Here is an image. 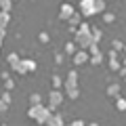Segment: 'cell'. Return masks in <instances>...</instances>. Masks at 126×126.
<instances>
[{"mask_svg":"<svg viewBox=\"0 0 126 126\" xmlns=\"http://www.w3.org/2000/svg\"><path fill=\"white\" fill-rule=\"evenodd\" d=\"M72 59H74V65H84V63H88V59H90V55L86 53L84 48H78L76 53L72 55Z\"/></svg>","mask_w":126,"mask_h":126,"instance_id":"cell-6","label":"cell"},{"mask_svg":"<svg viewBox=\"0 0 126 126\" xmlns=\"http://www.w3.org/2000/svg\"><path fill=\"white\" fill-rule=\"evenodd\" d=\"M116 109H118V111H126V99L120 97V94L116 97Z\"/></svg>","mask_w":126,"mask_h":126,"instance_id":"cell-20","label":"cell"},{"mask_svg":"<svg viewBox=\"0 0 126 126\" xmlns=\"http://www.w3.org/2000/svg\"><path fill=\"white\" fill-rule=\"evenodd\" d=\"M120 67H122V61L118 57H111L109 59V69H111V72H120Z\"/></svg>","mask_w":126,"mask_h":126,"instance_id":"cell-18","label":"cell"},{"mask_svg":"<svg viewBox=\"0 0 126 126\" xmlns=\"http://www.w3.org/2000/svg\"><path fill=\"white\" fill-rule=\"evenodd\" d=\"M21 65H23V69H25L27 74L36 72V67H38V63L34 61V59H21Z\"/></svg>","mask_w":126,"mask_h":126,"instance_id":"cell-10","label":"cell"},{"mask_svg":"<svg viewBox=\"0 0 126 126\" xmlns=\"http://www.w3.org/2000/svg\"><path fill=\"white\" fill-rule=\"evenodd\" d=\"M86 126H99V124H97V122H90V124H86Z\"/></svg>","mask_w":126,"mask_h":126,"instance_id":"cell-34","label":"cell"},{"mask_svg":"<svg viewBox=\"0 0 126 126\" xmlns=\"http://www.w3.org/2000/svg\"><path fill=\"white\" fill-rule=\"evenodd\" d=\"M74 42H76V46L78 48H88V44L93 42V38H90V32H80V30H76L74 32Z\"/></svg>","mask_w":126,"mask_h":126,"instance_id":"cell-2","label":"cell"},{"mask_svg":"<svg viewBox=\"0 0 126 126\" xmlns=\"http://www.w3.org/2000/svg\"><path fill=\"white\" fill-rule=\"evenodd\" d=\"M65 126H86V124H84V120H80V118H76V120H72L69 124H65Z\"/></svg>","mask_w":126,"mask_h":126,"instance_id":"cell-30","label":"cell"},{"mask_svg":"<svg viewBox=\"0 0 126 126\" xmlns=\"http://www.w3.org/2000/svg\"><path fill=\"white\" fill-rule=\"evenodd\" d=\"M50 82H53V88H63V78L57 76V74L50 76Z\"/></svg>","mask_w":126,"mask_h":126,"instance_id":"cell-21","label":"cell"},{"mask_svg":"<svg viewBox=\"0 0 126 126\" xmlns=\"http://www.w3.org/2000/svg\"><path fill=\"white\" fill-rule=\"evenodd\" d=\"M120 76H122V80L126 82V67H120Z\"/></svg>","mask_w":126,"mask_h":126,"instance_id":"cell-33","label":"cell"},{"mask_svg":"<svg viewBox=\"0 0 126 126\" xmlns=\"http://www.w3.org/2000/svg\"><path fill=\"white\" fill-rule=\"evenodd\" d=\"M78 11H80L82 17H93V0H78Z\"/></svg>","mask_w":126,"mask_h":126,"instance_id":"cell-5","label":"cell"},{"mask_svg":"<svg viewBox=\"0 0 126 126\" xmlns=\"http://www.w3.org/2000/svg\"><path fill=\"white\" fill-rule=\"evenodd\" d=\"M65 2H69V0H65Z\"/></svg>","mask_w":126,"mask_h":126,"instance_id":"cell-35","label":"cell"},{"mask_svg":"<svg viewBox=\"0 0 126 126\" xmlns=\"http://www.w3.org/2000/svg\"><path fill=\"white\" fill-rule=\"evenodd\" d=\"M107 94L109 97H118V94H120V84H118V82H111V84L107 86Z\"/></svg>","mask_w":126,"mask_h":126,"instance_id":"cell-17","label":"cell"},{"mask_svg":"<svg viewBox=\"0 0 126 126\" xmlns=\"http://www.w3.org/2000/svg\"><path fill=\"white\" fill-rule=\"evenodd\" d=\"M76 50H78V46H76V42H74V40L65 42V46H63V53H65V55H74Z\"/></svg>","mask_w":126,"mask_h":126,"instance_id":"cell-15","label":"cell"},{"mask_svg":"<svg viewBox=\"0 0 126 126\" xmlns=\"http://www.w3.org/2000/svg\"><path fill=\"white\" fill-rule=\"evenodd\" d=\"M101 15H103V21L105 23H113V21H116V15L109 13V11H105V13H101Z\"/></svg>","mask_w":126,"mask_h":126,"instance_id":"cell-25","label":"cell"},{"mask_svg":"<svg viewBox=\"0 0 126 126\" xmlns=\"http://www.w3.org/2000/svg\"><path fill=\"white\" fill-rule=\"evenodd\" d=\"M15 88V82L11 78H4V90H13Z\"/></svg>","mask_w":126,"mask_h":126,"instance_id":"cell-27","label":"cell"},{"mask_svg":"<svg viewBox=\"0 0 126 126\" xmlns=\"http://www.w3.org/2000/svg\"><path fill=\"white\" fill-rule=\"evenodd\" d=\"M86 53H88V55H99V53H101L99 42H90V44H88V48H86Z\"/></svg>","mask_w":126,"mask_h":126,"instance_id":"cell-19","label":"cell"},{"mask_svg":"<svg viewBox=\"0 0 126 126\" xmlns=\"http://www.w3.org/2000/svg\"><path fill=\"white\" fill-rule=\"evenodd\" d=\"M36 103H42V97H40V93H32L30 94V105H36Z\"/></svg>","mask_w":126,"mask_h":126,"instance_id":"cell-24","label":"cell"},{"mask_svg":"<svg viewBox=\"0 0 126 126\" xmlns=\"http://www.w3.org/2000/svg\"><path fill=\"white\" fill-rule=\"evenodd\" d=\"M0 9L6 11V13H11V9H13V0H0Z\"/></svg>","mask_w":126,"mask_h":126,"instance_id":"cell-23","label":"cell"},{"mask_svg":"<svg viewBox=\"0 0 126 126\" xmlns=\"http://www.w3.org/2000/svg\"><path fill=\"white\" fill-rule=\"evenodd\" d=\"M4 38H6V30L0 27V46H2V42H4Z\"/></svg>","mask_w":126,"mask_h":126,"instance_id":"cell-31","label":"cell"},{"mask_svg":"<svg viewBox=\"0 0 126 126\" xmlns=\"http://www.w3.org/2000/svg\"><path fill=\"white\" fill-rule=\"evenodd\" d=\"M46 126H65V122H63V116L57 111H53L48 116V120H46Z\"/></svg>","mask_w":126,"mask_h":126,"instance_id":"cell-7","label":"cell"},{"mask_svg":"<svg viewBox=\"0 0 126 126\" xmlns=\"http://www.w3.org/2000/svg\"><path fill=\"white\" fill-rule=\"evenodd\" d=\"M80 21H82V15L76 11V13L67 19V25H69V27H78V25H80Z\"/></svg>","mask_w":126,"mask_h":126,"instance_id":"cell-12","label":"cell"},{"mask_svg":"<svg viewBox=\"0 0 126 126\" xmlns=\"http://www.w3.org/2000/svg\"><path fill=\"white\" fill-rule=\"evenodd\" d=\"M0 99L4 101L6 105H11V101H13L11 99V90H2V93H0Z\"/></svg>","mask_w":126,"mask_h":126,"instance_id":"cell-26","label":"cell"},{"mask_svg":"<svg viewBox=\"0 0 126 126\" xmlns=\"http://www.w3.org/2000/svg\"><path fill=\"white\" fill-rule=\"evenodd\" d=\"M74 13H76V6H74L72 2H65V0H63L61 6H59V17H61L63 21H67V19L72 17Z\"/></svg>","mask_w":126,"mask_h":126,"instance_id":"cell-4","label":"cell"},{"mask_svg":"<svg viewBox=\"0 0 126 126\" xmlns=\"http://www.w3.org/2000/svg\"><path fill=\"white\" fill-rule=\"evenodd\" d=\"M0 48H2V46H0Z\"/></svg>","mask_w":126,"mask_h":126,"instance_id":"cell-36","label":"cell"},{"mask_svg":"<svg viewBox=\"0 0 126 126\" xmlns=\"http://www.w3.org/2000/svg\"><path fill=\"white\" fill-rule=\"evenodd\" d=\"M63 93H65V97H67L69 101H74V99H78V97H80V88H78V86H63Z\"/></svg>","mask_w":126,"mask_h":126,"instance_id":"cell-9","label":"cell"},{"mask_svg":"<svg viewBox=\"0 0 126 126\" xmlns=\"http://www.w3.org/2000/svg\"><path fill=\"white\" fill-rule=\"evenodd\" d=\"M63 86H78V72L76 69H69L65 80H63Z\"/></svg>","mask_w":126,"mask_h":126,"instance_id":"cell-8","label":"cell"},{"mask_svg":"<svg viewBox=\"0 0 126 126\" xmlns=\"http://www.w3.org/2000/svg\"><path fill=\"white\" fill-rule=\"evenodd\" d=\"M88 63H93V65H99V63H103V53H99V55H90Z\"/></svg>","mask_w":126,"mask_h":126,"instance_id":"cell-22","label":"cell"},{"mask_svg":"<svg viewBox=\"0 0 126 126\" xmlns=\"http://www.w3.org/2000/svg\"><path fill=\"white\" fill-rule=\"evenodd\" d=\"M6 109H9V105H6V103H4V101L0 99V113H4V111H6Z\"/></svg>","mask_w":126,"mask_h":126,"instance_id":"cell-32","label":"cell"},{"mask_svg":"<svg viewBox=\"0 0 126 126\" xmlns=\"http://www.w3.org/2000/svg\"><path fill=\"white\" fill-rule=\"evenodd\" d=\"M6 61H9V67H11V69H13V67H15V65H17V63H19V61H21V59H19V55H17V53H15V50H13V53H9V57H6Z\"/></svg>","mask_w":126,"mask_h":126,"instance_id":"cell-16","label":"cell"},{"mask_svg":"<svg viewBox=\"0 0 126 126\" xmlns=\"http://www.w3.org/2000/svg\"><path fill=\"white\" fill-rule=\"evenodd\" d=\"M50 113H53V111L48 109V105H42V103L30 105V109H27V118H30V120H34L36 124H42V126L46 124V120H48Z\"/></svg>","mask_w":126,"mask_h":126,"instance_id":"cell-1","label":"cell"},{"mask_svg":"<svg viewBox=\"0 0 126 126\" xmlns=\"http://www.w3.org/2000/svg\"><path fill=\"white\" fill-rule=\"evenodd\" d=\"M111 46H113L116 50H122V48H124V42H122V40H118V38H116V40L111 42Z\"/></svg>","mask_w":126,"mask_h":126,"instance_id":"cell-29","label":"cell"},{"mask_svg":"<svg viewBox=\"0 0 126 126\" xmlns=\"http://www.w3.org/2000/svg\"><path fill=\"white\" fill-rule=\"evenodd\" d=\"M101 36H103L101 27H94V25H90V38H93V42H101Z\"/></svg>","mask_w":126,"mask_h":126,"instance_id":"cell-13","label":"cell"},{"mask_svg":"<svg viewBox=\"0 0 126 126\" xmlns=\"http://www.w3.org/2000/svg\"><path fill=\"white\" fill-rule=\"evenodd\" d=\"M63 101H65V93H63L61 88H53V90L48 93V105H53L55 109H57Z\"/></svg>","mask_w":126,"mask_h":126,"instance_id":"cell-3","label":"cell"},{"mask_svg":"<svg viewBox=\"0 0 126 126\" xmlns=\"http://www.w3.org/2000/svg\"><path fill=\"white\" fill-rule=\"evenodd\" d=\"M9 21H11V13H6V11L0 9V27H4V30H6Z\"/></svg>","mask_w":126,"mask_h":126,"instance_id":"cell-14","label":"cell"},{"mask_svg":"<svg viewBox=\"0 0 126 126\" xmlns=\"http://www.w3.org/2000/svg\"><path fill=\"white\" fill-rule=\"evenodd\" d=\"M93 11H94V15L105 13V0H93Z\"/></svg>","mask_w":126,"mask_h":126,"instance_id":"cell-11","label":"cell"},{"mask_svg":"<svg viewBox=\"0 0 126 126\" xmlns=\"http://www.w3.org/2000/svg\"><path fill=\"white\" fill-rule=\"evenodd\" d=\"M38 40H40V42H48V40H50L48 32H40V34H38Z\"/></svg>","mask_w":126,"mask_h":126,"instance_id":"cell-28","label":"cell"}]
</instances>
